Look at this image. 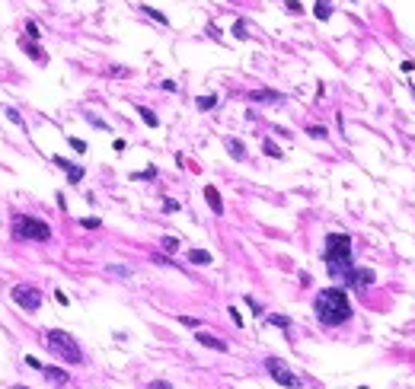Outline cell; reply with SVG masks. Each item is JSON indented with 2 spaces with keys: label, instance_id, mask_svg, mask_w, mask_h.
<instances>
[{
  "label": "cell",
  "instance_id": "cell-1",
  "mask_svg": "<svg viewBox=\"0 0 415 389\" xmlns=\"http://www.w3.org/2000/svg\"><path fill=\"white\" fill-rule=\"evenodd\" d=\"M313 313L319 319V325H326V328L345 325L351 319V300L342 287H323L313 300Z\"/></svg>",
  "mask_w": 415,
  "mask_h": 389
},
{
  "label": "cell",
  "instance_id": "cell-2",
  "mask_svg": "<svg viewBox=\"0 0 415 389\" xmlns=\"http://www.w3.org/2000/svg\"><path fill=\"white\" fill-rule=\"evenodd\" d=\"M323 262H326L332 278H345V274L351 271L354 262H351V236L348 233H329V236H326Z\"/></svg>",
  "mask_w": 415,
  "mask_h": 389
},
{
  "label": "cell",
  "instance_id": "cell-3",
  "mask_svg": "<svg viewBox=\"0 0 415 389\" xmlns=\"http://www.w3.org/2000/svg\"><path fill=\"white\" fill-rule=\"evenodd\" d=\"M45 348L55 354L61 364H83V351H80V344H77L74 335H67L61 332V328H51V332H45Z\"/></svg>",
  "mask_w": 415,
  "mask_h": 389
},
{
  "label": "cell",
  "instance_id": "cell-4",
  "mask_svg": "<svg viewBox=\"0 0 415 389\" xmlns=\"http://www.w3.org/2000/svg\"><path fill=\"white\" fill-rule=\"evenodd\" d=\"M13 239H36V243H48L51 239V227L39 217L29 214H16L13 217Z\"/></svg>",
  "mask_w": 415,
  "mask_h": 389
},
{
  "label": "cell",
  "instance_id": "cell-5",
  "mask_svg": "<svg viewBox=\"0 0 415 389\" xmlns=\"http://www.w3.org/2000/svg\"><path fill=\"white\" fill-rule=\"evenodd\" d=\"M265 373H269L278 386H284V389H304L300 376H297V373H291L288 364H284L281 357H269V360H265Z\"/></svg>",
  "mask_w": 415,
  "mask_h": 389
},
{
  "label": "cell",
  "instance_id": "cell-6",
  "mask_svg": "<svg viewBox=\"0 0 415 389\" xmlns=\"http://www.w3.org/2000/svg\"><path fill=\"white\" fill-rule=\"evenodd\" d=\"M13 303H20L23 309H29V313H39L42 309V290L32 287V284H16V287L10 290Z\"/></svg>",
  "mask_w": 415,
  "mask_h": 389
},
{
  "label": "cell",
  "instance_id": "cell-7",
  "mask_svg": "<svg viewBox=\"0 0 415 389\" xmlns=\"http://www.w3.org/2000/svg\"><path fill=\"white\" fill-rule=\"evenodd\" d=\"M345 284L354 287V290H364V287L374 284V271H370V268H351V271L345 274Z\"/></svg>",
  "mask_w": 415,
  "mask_h": 389
},
{
  "label": "cell",
  "instance_id": "cell-8",
  "mask_svg": "<svg viewBox=\"0 0 415 389\" xmlns=\"http://www.w3.org/2000/svg\"><path fill=\"white\" fill-rule=\"evenodd\" d=\"M51 163H55V166H61V169L67 172V182H71V185L83 182V176H86V169H83V166H77V163L64 160V157H51Z\"/></svg>",
  "mask_w": 415,
  "mask_h": 389
},
{
  "label": "cell",
  "instance_id": "cell-9",
  "mask_svg": "<svg viewBox=\"0 0 415 389\" xmlns=\"http://www.w3.org/2000/svg\"><path fill=\"white\" fill-rule=\"evenodd\" d=\"M249 102H275V106H281L284 96H281V93H275V90H253V93H249Z\"/></svg>",
  "mask_w": 415,
  "mask_h": 389
},
{
  "label": "cell",
  "instance_id": "cell-10",
  "mask_svg": "<svg viewBox=\"0 0 415 389\" xmlns=\"http://www.w3.org/2000/svg\"><path fill=\"white\" fill-rule=\"evenodd\" d=\"M42 373H45V379H48V383H55V386H67V383H71L67 370H61V367H48V364H45V370H42Z\"/></svg>",
  "mask_w": 415,
  "mask_h": 389
},
{
  "label": "cell",
  "instance_id": "cell-11",
  "mask_svg": "<svg viewBox=\"0 0 415 389\" xmlns=\"http://www.w3.org/2000/svg\"><path fill=\"white\" fill-rule=\"evenodd\" d=\"M198 344H204V348H214V351H227V341L218 338V335H211V332H198L195 335Z\"/></svg>",
  "mask_w": 415,
  "mask_h": 389
},
{
  "label": "cell",
  "instance_id": "cell-12",
  "mask_svg": "<svg viewBox=\"0 0 415 389\" xmlns=\"http://www.w3.org/2000/svg\"><path fill=\"white\" fill-rule=\"evenodd\" d=\"M204 201H208V207H211L214 214H224V201H221V192L214 185H204Z\"/></svg>",
  "mask_w": 415,
  "mask_h": 389
},
{
  "label": "cell",
  "instance_id": "cell-13",
  "mask_svg": "<svg viewBox=\"0 0 415 389\" xmlns=\"http://www.w3.org/2000/svg\"><path fill=\"white\" fill-rule=\"evenodd\" d=\"M20 48H23V51H26V55H29V58H36L39 64H48V55H45V51H42L39 45H32L29 39H23V42H20Z\"/></svg>",
  "mask_w": 415,
  "mask_h": 389
},
{
  "label": "cell",
  "instance_id": "cell-14",
  "mask_svg": "<svg viewBox=\"0 0 415 389\" xmlns=\"http://www.w3.org/2000/svg\"><path fill=\"white\" fill-rule=\"evenodd\" d=\"M224 147H227V153L233 160H246V147L237 141V137H227V141H224Z\"/></svg>",
  "mask_w": 415,
  "mask_h": 389
},
{
  "label": "cell",
  "instance_id": "cell-15",
  "mask_svg": "<svg viewBox=\"0 0 415 389\" xmlns=\"http://www.w3.org/2000/svg\"><path fill=\"white\" fill-rule=\"evenodd\" d=\"M188 262L192 265H211L214 258H211V252H204V249H188Z\"/></svg>",
  "mask_w": 415,
  "mask_h": 389
},
{
  "label": "cell",
  "instance_id": "cell-16",
  "mask_svg": "<svg viewBox=\"0 0 415 389\" xmlns=\"http://www.w3.org/2000/svg\"><path fill=\"white\" fill-rule=\"evenodd\" d=\"M313 16H316V20H329V16H332V4H329V0H316V7H313Z\"/></svg>",
  "mask_w": 415,
  "mask_h": 389
},
{
  "label": "cell",
  "instance_id": "cell-17",
  "mask_svg": "<svg viewBox=\"0 0 415 389\" xmlns=\"http://www.w3.org/2000/svg\"><path fill=\"white\" fill-rule=\"evenodd\" d=\"M137 115H141V118H144V125H147V128H157V125H160V118H157V115H153V112H150V109H147V106H137Z\"/></svg>",
  "mask_w": 415,
  "mask_h": 389
},
{
  "label": "cell",
  "instance_id": "cell-18",
  "mask_svg": "<svg viewBox=\"0 0 415 389\" xmlns=\"http://www.w3.org/2000/svg\"><path fill=\"white\" fill-rule=\"evenodd\" d=\"M195 106L201 109V112H211L214 106H218V96H198V99H195Z\"/></svg>",
  "mask_w": 415,
  "mask_h": 389
},
{
  "label": "cell",
  "instance_id": "cell-19",
  "mask_svg": "<svg viewBox=\"0 0 415 389\" xmlns=\"http://www.w3.org/2000/svg\"><path fill=\"white\" fill-rule=\"evenodd\" d=\"M262 150L269 153V157H275V160H281V157H284V153H281V147L275 144V141H262Z\"/></svg>",
  "mask_w": 415,
  "mask_h": 389
},
{
  "label": "cell",
  "instance_id": "cell-20",
  "mask_svg": "<svg viewBox=\"0 0 415 389\" xmlns=\"http://www.w3.org/2000/svg\"><path fill=\"white\" fill-rule=\"evenodd\" d=\"M265 322H272V325H278V328H291V319L288 316H265Z\"/></svg>",
  "mask_w": 415,
  "mask_h": 389
},
{
  "label": "cell",
  "instance_id": "cell-21",
  "mask_svg": "<svg viewBox=\"0 0 415 389\" xmlns=\"http://www.w3.org/2000/svg\"><path fill=\"white\" fill-rule=\"evenodd\" d=\"M26 36H29V39H42V29H39V23L36 20H29V23H26Z\"/></svg>",
  "mask_w": 415,
  "mask_h": 389
},
{
  "label": "cell",
  "instance_id": "cell-22",
  "mask_svg": "<svg viewBox=\"0 0 415 389\" xmlns=\"http://www.w3.org/2000/svg\"><path fill=\"white\" fill-rule=\"evenodd\" d=\"M141 10H144V13H147V16H150V20H157V23H163V26H166V23H169V20H166V16H163V13H160V10H153V7H147V4H144V7H141Z\"/></svg>",
  "mask_w": 415,
  "mask_h": 389
},
{
  "label": "cell",
  "instance_id": "cell-23",
  "mask_svg": "<svg viewBox=\"0 0 415 389\" xmlns=\"http://www.w3.org/2000/svg\"><path fill=\"white\" fill-rule=\"evenodd\" d=\"M131 179L137 182V179H157V166H147L144 172H131Z\"/></svg>",
  "mask_w": 415,
  "mask_h": 389
},
{
  "label": "cell",
  "instance_id": "cell-24",
  "mask_svg": "<svg viewBox=\"0 0 415 389\" xmlns=\"http://www.w3.org/2000/svg\"><path fill=\"white\" fill-rule=\"evenodd\" d=\"M106 271H109V274H118V278H128V274H131V268H125V265H109Z\"/></svg>",
  "mask_w": 415,
  "mask_h": 389
},
{
  "label": "cell",
  "instance_id": "cell-25",
  "mask_svg": "<svg viewBox=\"0 0 415 389\" xmlns=\"http://www.w3.org/2000/svg\"><path fill=\"white\" fill-rule=\"evenodd\" d=\"M176 249H179L176 236H163V252H176Z\"/></svg>",
  "mask_w": 415,
  "mask_h": 389
},
{
  "label": "cell",
  "instance_id": "cell-26",
  "mask_svg": "<svg viewBox=\"0 0 415 389\" xmlns=\"http://www.w3.org/2000/svg\"><path fill=\"white\" fill-rule=\"evenodd\" d=\"M80 227H83V230H99L102 223H99V217H83V220H80Z\"/></svg>",
  "mask_w": 415,
  "mask_h": 389
},
{
  "label": "cell",
  "instance_id": "cell-27",
  "mask_svg": "<svg viewBox=\"0 0 415 389\" xmlns=\"http://www.w3.org/2000/svg\"><path fill=\"white\" fill-rule=\"evenodd\" d=\"M26 367H32V370H45V364H42L36 354H26Z\"/></svg>",
  "mask_w": 415,
  "mask_h": 389
},
{
  "label": "cell",
  "instance_id": "cell-28",
  "mask_svg": "<svg viewBox=\"0 0 415 389\" xmlns=\"http://www.w3.org/2000/svg\"><path fill=\"white\" fill-rule=\"evenodd\" d=\"M284 10H288V13H294V16H297V13H304V7H300V4H297V0H284Z\"/></svg>",
  "mask_w": 415,
  "mask_h": 389
},
{
  "label": "cell",
  "instance_id": "cell-29",
  "mask_svg": "<svg viewBox=\"0 0 415 389\" xmlns=\"http://www.w3.org/2000/svg\"><path fill=\"white\" fill-rule=\"evenodd\" d=\"M86 122H90L93 128H99V131H109V125L102 122V118H96V115H86Z\"/></svg>",
  "mask_w": 415,
  "mask_h": 389
},
{
  "label": "cell",
  "instance_id": "cell-30",
  "mask_svg": "<svg viewBox=\"0 0 415 389\" xmlns=\"http://www.w3.org/2000/svg\"><path fill=\"white\" fill-rule=\"evenodd\" d=\"M307 134H310V137H316V141H323V137H326V128L313 125V128H307Z\"/></svg>",
  "mask_w": 415,
  "mask_h": 389
},
{
  "label": "cell",
  "instance_id": "cell-31",
  "mask_svg": "<svg viewBox=\"0 0 415 389\" xmlns=\"http://www.w3.org/2000/svg\"><path fill=\"white\" fill-rule=\"evenodd\" d=\"M233 36H237V39H246V36H249V32H246V23H243V20H240L237 26H233Z\"/></svg>",
  "mask_w": 415,
  "mask_h": 389
},
{
  "label": "cell",
  "instance_id": "cell-32",
  "mask_svg": "<svg viewBox=\"0 0 415 389\" xmlns=\"http://www.w3.org/2000/svg\"><path fill=\"white\" fill-rule=\"evenodd\" d=\"M7 118H10L13 125H20V128H23V115H20V112H16V109H7Z\"/></svg>",
  "mask_w": 415,
  "mask_h": 389
},
{
  "label": "cell",
  "instance_id": "cell-33",
  "mask_svg": "<svg viewBox=\"0 0 415 389\" xmlns=\"http://www.w3.org/2000/svg\"><path fill=\"white\" fill-rule=\"evenodd\" d=\"M163 211H166V214H176V211H179V201H172V198H166V201H163Z\"/></svg>",
  "mask_w": 415,
  "mask_h": 389
},
{
  "label": "cell",
  "instance_id": "cell-34",
  "mask_svg": "<svg viewBox=\"0 0 415 389\" xmlns=\"http://www.w3.org/2000/svg\"><path fill=\"white\" fill-rule=\"evenodd\" d=\"M246 303H249V309H253V313H256V316H265V309H262V306H259V303H256V300H253V297H246Z\"/></svg>",
  "mask_w": 415,
  "mask_h": 389
},
{
  "label": "cell",
  "instance_id": "cell-35",
  "mask_svg": "<svg viewBox=\"0 0 415 389\" xmlns=\"http://www.w3.org/2000/svg\"><path fill=\"white\" fill-rule=\"evenodd\" d=\"M71 147H74V150H77V153H86V144L80 141V137H71Z\"/></svg>",
  "mask_w": 415,
  "mask_h": 389
},
{
  "label": "cell",
  "instance_id": "cell-36",
  "mask_svg": "<svg viewBox=\"0 0 415 389\" xmlns=\"http://www.w3.org/2000/svg\"><path fill=\"white\" fill-rule=\"evenodd\" d=\"M179 322L188 325V328H198V319H195V316H179Z\"/></svg>",
  "mask_w": 415,
  "mask_h": 389
},
{
  "label": "cell",
  "instance_id": "cell-37",
  "mask_svg": "<svg viewBox=\"0 0 415 389\" xmlns=\"http://www.w3.org/2000/svg\"><path fill=\"white\" fill-rule=\"evenodd\" d=\"M147 389H172V383H166V379H153Z\"/></svg>",
  "mask_w": 415,
  "mask_h": 389
},
{
  "label": "cell",
  "instance_id": "cell-38",
  "mask_svg": "<svg viewBox=\"0 0 415 389\" xmlns=\"http://www.w3.org/2000/svg\"><path fill=\"white\" fill-rule=\"evenodd\" d=\"M227 313H230V319H233V322H237V325H243V316H240V309H237V306H230Z\"/></svg>",
  "mask_w": 415,
  "mask_h": 389
},
{
  "label": "cell",
  "instance_id": "cell-39",
  "mask_svg": "<svg viewBox=\"0 0 415 389\" xmlns=\"http://www.w3.org/2000/svg\"><path fill=\"white\" fill-rule=\"evenodd\" d=\"M55 300H58V303H61V306H67V303H71V300H67V293H64L61 287H58V290H55Z\"/></svg>",
  "mask_w": 415,
  "mask_h": 389
},
{
  "label": "cell",
  "instance_id": "cell-40",
  "mask_svg": "<svg viewBox=\"0 0 415 389\" xmlns=\"http://www.w3.org/2000/svg\"><path fill=\"white\" fill-rule=\"evenodd\" d=\"M160 86H163V90H166V93H176V83H172V80H163Z\"/></svg>",
  "mask_w": 415,
  "mask_h": 389
},
{
  "label": "cell",
  "instance_id": "cell-41",
  "mask_svg": "<svg viewBox=\"0 0 415 389\" xmlns=\"http://www.w3.org/2000/svg\"><path fill=\"white\" fill-rule=\"evenodd\" d=\"M16 389H26V386H16Z\"/></svg>",
  "mask_w": 415,
  "mask_h": 389
},
{
  "label": "cell",
  "instance_id": "cell-42",
  "mask_svg": "<svg viewBox=\"0 0 415 389\" xmlns=\"http://www.w3.org/2000/svg\"><path fill=\"white\" fill-rule=\"evenodd\" d=\"M358 389H367V386H358Z\"/></svg>",
  "mask_w": 415,
  "mask_h": 389
},
{
  "label": "cell",
  "instance_id": "cell-43",
  "mask_svg": "<svg viewBox=\"0 0 415 389\" xmlns=\"http://www.w3.org/2000/svg\"><path fill=\"white\" fill-rule=\"evenodd\" d=\"M412 96H415V90H412Z\"/></svg>",
  "mask_w": 415,
  "mask_h": 389
}]
</instances>
